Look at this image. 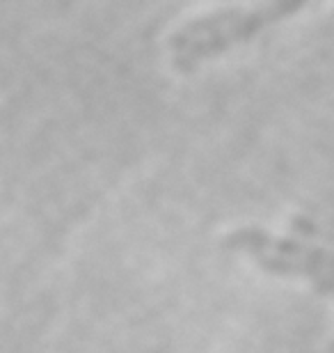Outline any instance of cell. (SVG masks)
Instances as JSON below:
<instances>
[{
  "label": "cell",
  "instance_id": "6da1fadb",
  "mask_svg": "<svg viewBox=\"0 0 334 353\" xmlns=\"http://www.w3.org/2000/svg\"><path fill=\"white\" fill-rule=\"evenodd\" d=\"M302 3H268L254 7H231L209 17L190 21L169 41L174 65L188 72L202 60L220 55L238 41L252 39L264 28L286 19L300 10Z\"/></svg>",
  "mask_w": 334,
  "mask_h": 353
},
{
  "label": "cell",
  "instance_id": "7a4b0ae2",
  "mask_svg": "<svg viewBox=\"0 0 334 353\" xmlns=\"http://www.w3.org/2000/svg\"><path fill=\"white\" fill-rule=\"evenodd\" d=\"M225 245L250 257L264 271L280 278H298L318 294L334 299V250L302 239L277 236L259 228H243L227 236Z\"/></svg>",
  "mask_w": 334,
  "mask_h": 353
}]
</instances>
